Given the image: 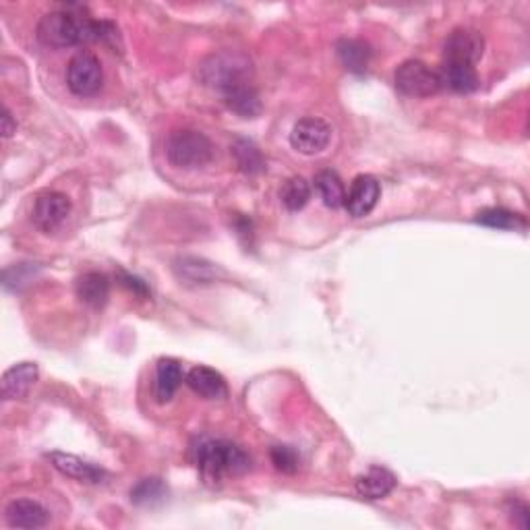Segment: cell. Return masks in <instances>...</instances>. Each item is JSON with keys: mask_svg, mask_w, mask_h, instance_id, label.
I'll return each instance as SVG.
<instances>
[{"mask_svg": "<svg viewBox=\"0 0 530 530\" xmlns=\"http://www.w3.org/2000/svg\"><path fill=\"white\" fill-rule=\"evenodd\" d=\"M195 460L208 484H219L229 476L251 471V456L240 445L226 439H201L195 448Z\"/></svg>", "mask_w": 530, "mask_h": 530, "instance_id": "6da1fadb", "label": "cell"}, {"mask_svg": "<svg viewBox=\"0 0 530 530\" xmlns=\"http://www.w3.org/2000/svg\"><path fill=\"white\" fill-rule=\"evenodd\" d=\"M253 75V60L245 52L219 50L197 65V81L219 94H229L232 89L249 86Z\"/></svg>", "mask_w": 530, "mask_h": 530, "instance_id": "7a4b0ae2", "label": "cell"}, {"mask_svg": "<svg viewBox=\"0 0 530 530\" xmlns=\"http://www.w3.org/2000/svg\"><path fill=\"white\" fill-rule=\"evenodd\" d=\"M166 156H168V162L177 166V168L197 170L211 162L214 143L201 131L180 128V131L170 133L168 141H166Z\"/></svg>", "mask_w": 530, "mask_h": 530, "instance_id": "3957f363", "label": "cell"}, {"mask_svg": "<svg viewBox=\"0 0 530 530\" xmlns=\"http://www.w3.org/2000/svg\"><path fill=\"white\" fill-rule=\"evenodd\" d=\"M83 25H86V17L71 11H52L44 15L37 24V37L52 48L77 46L83 42Z\"/></svg>", "mask_w": 530, "mask_h": 530, "instance_id": "277c9868", "label": "cell"}, {"mask_svg": "<svg viewBox=\"0 0 530 530\" xmlns=\"http://www.w3.org/2000/svg\"><path fill=\"white\" fill-rule=\"evenodd\" d=\"M393 83L400 94L411 97H429L442 89L437 71L431 69L423 60H406L393 73Z\"/></svg>", "mask_w": 530, "mask_h": 530, "instance_id": "5b68a950", "label": "cell"}, {"mask_svg": "<svg viewBox=\"0 0 530 530\" xmlns=\"http://www.w3.org/2000/svg\"><path fill=\"white\" fill-rule=\"evenodd\" d=\"M102 65L92 52H77L66 66V86L75 96H94L102 89Z\"/></svg>", "mask_w": 530, "mask_h": 530, "instance_id": "8992f818", "label": "cell"}, {"mask_svg": "<svg viewBox=\"0 0 530 530\" xmlns=\"http://www.w3.org/2000/svg\"><path fill=\"white\" fill-rule=\"evenodd\" d=\"M71 214V199L65 193L46 191L37 195L34 203L32 219L37 230L50 234L58 230L65 224V219Z\"/></svg>", "mask_w": 530, "mask_h": 530, "instance_id": "52a82bcc", "label": "cell"}, {"mask_svg": "<svg viewBox=\"0 0 530 530\" xmlns=\"http://www.w3.org/2000/svg\"><path fill=\"white\" fill-rule=\"evenodd\" d=\"M484 52V37L481 32L471 27H458L450 34L443 46V60L450 63H464L476 65L483 58Z\"/></svg>", "mask_w": 530, "mask_h": 530, "instance_id": "ba28073f", "label": "cell"}, {"mask_svg": "<svg viewBox=\"0 0 530 530\" xmlns=\"http://www.w3.org/2000/svg\"><path fill=\"white\" fill-rule=\"evenodd\" d=\"M331 127L321 118H302L292 127L290 146L305 156H315L330 146Z\"/></svg>", "mask_w": 530, "mask_h": 530, "instance_id": "9c48e42d", "label": "cell"}, {"mask_svg": "<svg viewBox=\"0 0 530 530\" xmlns=\"http://www.w3.org/2000/svg\"><path fill=\"white\" fill-rule=\"evenodd\" d=\"M380 195L382 187L377 183V178L371 177V174H361V177L352 180L351 189H348L344 208L352 218H365L375 209Z\"/></svg>", "mask_w": 530, "mask_h": 530, "instance_id": "30bf717a", "label": "cell"}, {"mask_svg": "<svg viewBox=\"0 0 530 530\" xmlns=\"http://www.w3.org/2000/svg\"><path fill=\"white\" fill-rule=\"evenodd\" d=\"M5 520L11 528H44L50 522V512L34 499H15L6 505Z\"/></svg>", "mask_w": 530, "mask_h": 530, "instance_id": "8fae6325", "label": "cell"}, {"mask_svg": "<svg viewBox=\"0 0 530 530\" xmlns=\"http://www.w3.org/2000/svg\"><path fill=\"white\" fill-rule=\"evenodd\" d=\"M37 375H40V371H37L36 362H17V365L6 369L3 375V383H0L3 398L19 400L27 396V392L37 382Z\"/></svg>", "mask_w": 530, "mask_h": 530, "instance_id": "7c38bea8", "label": "cell"}, {"mask_svg": "<svg viewBox=\"0 0 530 530\" xmlns=\"http://www.w3.org/2000/svg\"><path fill=\"white\" fill-rule=\"evenodd\" d=\"M48 458L52 462V466L56 468L66 476L77 481H86V483H102L106 471L100 466L92 464V462H86L73 454H65V452H52L48 454Z\"/></svg>", "mask_w": 530, "mask_h": 530, "instance_id": "4fadbf2b", "label": "cell"}, {"mask_svg": "<svg viewBox=\"0 0 530 530\" xmlns=\"http://www.w3.org/2000/svg\"><path fill=\"white\" fill-rule=\"evenodd\" d=\"M437 75L439 81H442V87H448L456 94H473L479 89V75H476L473 65L443 60L442 69L437 71Z\"/></svg>", "mask_w": 530, "mask_h": 530, "instance_id": "5bb4252c", "label": "cell"}, {"mask_svg": "<svg viewBox=\"0 0 530 530\" xmlns=\"http://www.w3.org/2000/svg\"><path fill=\"white\" fill-rule=\"evenodd\" d=\"M396 476L383 466H371L365 474H361L354 487L357 494L365 499H383L396 487Z\"/></svg>", "mask_w": 530, "mask_h": 530, "instance_id": "9a60e30c", "label": "cell"}, {"mask_svg": "<svg viewBox=\"0 0 530 530\" xmlns=\"http://www.w3.org/2000/svg\"><path fill=\"white\" fill-rule=\"evenodd\" d=\"M174 271H177V276L183 280L185 284L193 286L214 284L218 276L222 274V270H219L218 265L206 260H199V257H180V260L174 263Z\"/></svg>", "mask_w": 530, "mask_h": 530, "instance_id": "2e32d148", "label": "cell"}, {"mask_svg": "<svg viewBox=\"0 0 530 530\" xmlns=\"http://www.w3.org/2000/svg\"><path fill=\"white\" fill-rule=\"evenodd\" d=\"M185 382L189 388L206 400H219L226 396V392H229L226 390L224 377L219 375L216 369H209L203 365L193 367L191 371H189Z\"/></svg>", "mask_w": 530, "mask_h": 530, "instance_id": "e0dca14e", "label": "cell"}, {"mask_svg": "<svg viewBox=\"0 0 530 530\" xmlns=\"http://www.w3.org/2000/svg\"><path fill=\"white\" fill-rule=\"evenodd\" d=\"M77 299L83 305L92 307V309H102L110 297V280L106 274L100 271H87L77 280Z\"/></svg>", "mask_w": 530, "mask_h": 530, "instance_id": "ac0fdd59", "label": "cell"}, {"mask_svg": "<svg viewBox=\"0 0 530 530\" xmlns=\"http://www.w3.org/2000/svg\"><path fill=\"white\" fill-rule=\"evenodd\" d=\"M183 365L177 359H160L156 367V396L160 403H168L183 383Z\"/></svg>", "mask_w": 530, "mask_h": 530, "instance_id": "d6986e66", "label": "cell"}, {"mask_svg": "<svg viewBox=\"0 0 530 530\" xmlns=\"http://www.w3.org/2000/svg\"><path fill=\"white\" fill-rule=\"evenodd\" d=\"M336 52L340 63H342L351 73H365L371 60L369 44L354 37H344L336 44Z\"/></svg>", "mask_w": 530, "mask_h": 530, "instance_id": "ffe728a7", "label": "cell"}, {"mask_svg": "<svg viewBox=\"0 0 530 530\" xmlns=\"http://www.w3.org/2000/svg\"><path fill=\"white\" fill-rule=\"evenodd\" d=\"M224 102L232 112H237L242 118H255L261 115V100L260 94L251 86H242L224 94Z\"/></svg>", "mask_w": 530, "mask_h": 530, "instance_id": "44dd1931", "label": "cell"}, {"mask_svg": "<svg viewBox=\"0 0 530 530\" xmlns=\"http://www.w3.org/2000/svg\"><path fill=\"white\" fill-rule=\"evenodd\" d=\"M315 189L328 208L338 209V208L344 206L346 191H344L342 178H340L334 170L317 172L315 174Z\"/></svg>", "mask_w": 530, "mask_h": 530, "instance_id": "7402d4cb", "label": "cell"}, {"mask_svg": "<svg viewBox=\"0 0 530 530\" xmlns=\"http://www.w3.org/2000/svg\"><path fill=\"white\" fill-rule=\"evenodd\" d=\"M476 224L487 226V229H497V230H516V229H526V219L520 214H514V211L505 208H487L481 209L479 214L474 216Z\"/></svg>", "mask_w": 530, "mask_h": 530, "instance_id": "603a6c76", "label": "cell"}, {"mask_svg": "<svg viewBox=\"0 0 530 530\" xmlns=\"http://www.w3.org/2000/svg\"><path fill=\"white\" fill-rule=\"evenodd\" d=\"M232 154L237 158L239 168L245 174H260L265 170V160L260 148L249 139H237L232 146Z\"/></svg>", "mask_w": 530, "mask_h": 530, "instance_id": "cb8c5ba5", "label": "cell"}, {"mask_svg": "<svg viewBox=\"0 0 530 530\" xmlns=\"http://www.w3.org/2000/svg\"><path fill=\"white\" fill-rule=\"evenodd\" d=\"M280 199H282L286 209L299 211L311 199V185L302 177H292L280 189Z\"/></svg>", "mask_w": 530, "mask_h": 530, "instance_id": "d4e9b609", "label": "cell"}, {"mask_svg": "<svg viewBox=\"0 0 530 530\" xmlns=\"http://www.w3.org/2000/svg\"><path fill=\"white\" fill-rule=\"evenodd\" d=\"M166 497V484L162 479H141L135 487L131 489V502L135 505H154L160 504Z\"/></svg>", "mask_w": 530, "mask_h": 530, "instance_id": "484cf974", "label": "cell"}, {"mask_svg": "<svg viewBox=\"0 0 530 530\" xmlns=\"http://www.w3.org/2000/svg\"><path fill=\"white\" fill-rule=\"evenodd\" d=\"M270 456H271V462H274L276 471L284 474H294L299 471L301 458L292 445H276V448H271Z\"/></svg>", "mask_w": 530, "mask_h": 530, "instance_id": "4316f807", "label": "cell"}, {"mask_svg": "<svg viewBox=\"0 0 530 530\" xmlns=\"http://www.w3.org/2000/svg\"><path fill=\"white\" fill-rule=\"evenodd\" d=\"M118 282L123 284L127 290H131L133 294H138V297H141V299H148L149 297L148 284L143 282V280H139L138 276H131V274H127V271L120 270L118 271Z\"/></svg>", "mask_w": 530, "mask_h": 530, "instance_id": "83f0119b", "label": "cell"}, {"mask_svg": "<svg viewBox=\"0 0 530 530\" xmlns=\"http://www.w3.org/2000/svg\"><path fill=\"white\" fill-rule=\"evenodd\" d=\"M507 512H510V518L516 526L520 528H528L530 525V510L525 502H510V507H507Z\"/></svg>", "mask_w": 530, "mask_h": 530, "instance_id": "f1b7e54d", "label": "cell"}, {"mask_svg": "<svg viewBox=\"0 0 530 530\" xmlns=\"http://www.w3.org/2000/svg\"><path fill=\"white\" fill-rule=\"evenodd\" d=\"M15 131H17V123H15L11 110L5 106L3 108V135L6 139H9Z\"/></svg>", "mask_w": 530, "mask_h": 530, "instance_id": "f546056e", "label": "cell"}]
</instances>
